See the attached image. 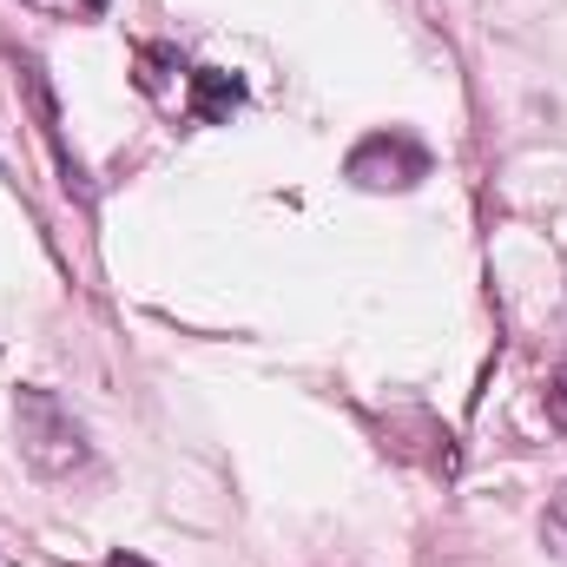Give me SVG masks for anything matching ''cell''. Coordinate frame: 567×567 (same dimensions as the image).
<instances>
[{
    "mask_svg": "<svg viewBox=\"0 0 567 567\" xmlns=\"http://www.w3.org/2000/svg\"><path fill=\"white\" fill-rule=\"evenodd\" d=\"M13 435H20V455L33 475L60 482V475H80L93 462V442H86V423L53 396V390H20L13 396Z\"/></svg>",
    "mask_w": 567,
    "mask_h": 567,
    "instance_id": "6da1fadb",
    "label": "cell"
},
{
    "mask_svg": "<svg viewBox=\"0 0 567 567\" xmlns=\"http://www.w3.org/2000/svg\"><path fill=\"white\" fill-rule=\"evenodd\" d=\"M350 178L363 192H410L416 178H429V152L410 133H370L350 152Z\"/></svg>",
    "mask_w": 567,
    "mask_h": 567,
    "instance_id": "7a4b0ae2",
    "label": "cell"
},
{
    "mask_svg": "<svg viewBox=\"0 0 567 567\" xmlns=\"http://www.w3.org/2000/svg\"><path fill=\"white\" fill-rule=\"evenodd\" d=\"M20 86H27V100H33V113H40V133L53 145V158H60V178H66V192H80V198H93V185H86V172H80V158L66 152L60 140V106H53V86H47V73H40V60L27 53L20 60Z\"/></svg>",
    "mask_w": 567,
    "mask_h": 567,
    "instance_id": "3957f363",
    "label": "cell"
},
{
    "mask_svg": "<svg viewBox=\"0 0 567 567\" xmlns=\"http://www.w3.org/2000/svg\"><path fill=\"white\" fill-rule=\"evenodd\" d=\"M238 106H245V80H238V73H225V66H198V73H192V120L225 126Z\"/></svg>",
    "mask_w": 567,
    "mask_h": 567,
    "instance_id": "277c9868",
    "label": "cell"
},
{
    "mask_svg": "<svg viewBox=\"0 0 567 567\" xmlns=\"http://www.w3.org/2000/svg\"><path fill=\"white\" fill-rule=\"evenodd\" d=\"M172 66H178V53L172 47H140V93H165V80H172Z\"/></svg>",
    "mask_w": 567,
    "mask_h": 567,
    "instance_id": "5b68a950",
    "label": "cell"
},
{
    "mask_svg": "<svg viewBox=\"0 0 567 567\" xmlns=\"http://www.w3.org/2000/svg\"><path fill=\"white\" fill-rule=\"evenodd\" d=\"M542 542H548L555 561H567V488H555V502H548V515H542Z\"/></svg>",
    "mask_w": 567,
    "mask_h": 567,
    "instance_id": "8992f818",
    "label": "cell"
},
{
    "mask_svg": "<svg viewBox=\"0 0 567 567\" xmlns=\"http://www.w3.org/2000/svg\"><path fill=\"white\" fill-rule=\"evenodd\" d=\"M548 403H555V416L567 423V363L555 370V383H548Z\"/></svg>",
    "mask_w": 567,
    "mask_h": 567,
    "instance_id": "52a82bcc",
    "label": "cell"
},
{
    "mask_svg": "<svg viewBox=\"0 0 567 567\" xmlns=\"http://www.w3.org/2000/svg\"><path fill=\"white\" fill-rule=\"evenodd\" d=\"M113 567H145V561H126V555H113Z\"/></svg>",
    "mask_w": 567,
    "mask_h": 567,
    "instance_id": "ba28073f",
    "label": "cell"
}]
</instances>
